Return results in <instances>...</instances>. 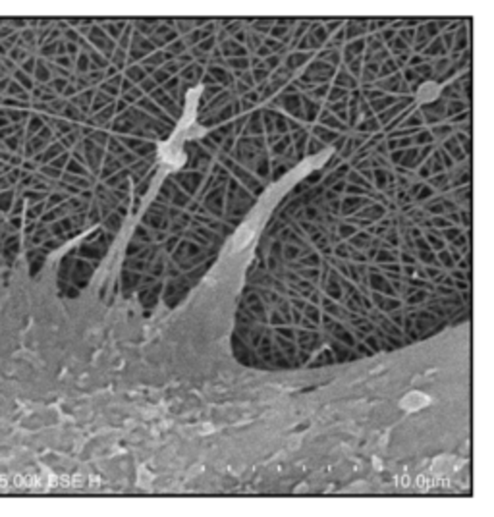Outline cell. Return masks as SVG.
Listing matches in <instances>:
<instances>
[{"instance_id":"cell-4","label":"cell","mask_w":494,"mask_h":517,"mask_svg":"<svg viewBox=\"0 0 494 517\" xmlns=\"http://www.w3.org/2000/svg\"><path fill=\"white\" fill-rule=\"evenodd\" d=\"M276 334L293 340V338H295V328H286V324H284V326H276Z\"/></svg>"},{"instance_id":"cell-1","label":"cell","mask_w":494,"mask_h":517,"mask_svg":"<svg viewBox=\"0 0 494 517\" xmlns=\"http://www.w3.org/2000/svg\"><path fill=\"white\" fill-rule=\"evenodd\" d=\"M139 280H141V272L127 270V268L122 272V286H124V290H134V288H139Z\"/></svg>"},{"instance_id":"cell-5","label":"cell","mask_w":494,"mask_h":517,"mask_svg":"<svg viewBox=\"0 0 494 517\" xmlns=\"http://www.w3.org/2000/svg\"><path fill=\"white\" fill-rule=\"evenodd\" d=\"M353 348H355V350H357V352L365 353V355H373V352H371V350H369L367 346H365V341H361V343H355V346H353Z\"/></svg>"},{"instance_id":"cell-2","label":"cell","mask_w":494,"mask_h":517,"mask_svg":"<svg viewBox=\"0 0 494 517\" xmlns=\"http://www.w3.org/2000/svg\"><path fill=\"white\" fill-rule=\"evenodd\" d=\"M124 268H127V270H136V272H145L147 268H149V263L137 259V257H127L126 263H124Z\"/></svg>"},{"instance_id":"cell-3","label":"cell","mask_w":494,"mask_h":517,"mask_svg":"<svg viewBox=\"0 0 494 517\" xmlns=\"http://www.w3.org/2000/svg\"><path fill=\"white\" fill-rule=\"evenodd\" d=\"M164 274L168 276V278H178V276L182 274V270L178 268V264L176 263H168V264H164Z\"/></svg>"}]
</instances>
